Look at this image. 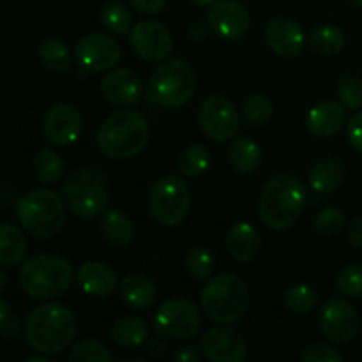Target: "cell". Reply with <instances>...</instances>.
<instances>
[{"label":"cell","mask_w":362,"mask_h":362,"mask_svg":"<svg viewBox=\"0 0 362 362\" xmlns=\"http://www.w3.org/2000/svg\"><path fill=\"white\" fill-rule=\"evenodd\" d=\"M78 332V320L69 308L49 303L34 308L25 320L28 345L45 356H59L69 349Z\"/></svg>","instance_id":"1"},{"label":"cell","mask_w":362,"mask_h":362,"mask_svg":"<svg viewBox=\"0 0 362 362\" xmlns=\"http://www.w3.org/2000/svg\"><path fill=\"white\" fill-rule=\"evenodd\" d=\"M308 204L306 184L296 175H274L264 186L258 214L271 230H288L296 225Z\"/></svg>","instance_id":"2"},{"label":"cell","mask_w":362,"mask_h":362,"mask_svg":"<svg viewBox=\"0 0 362 362\" xmlns=\"http://www.w3.org/2000/svg\"><path fill=\"white\" fill-rule=\"evenodd\" d=\"M148 124L136 110L119 108L110 113L98 131V145L112 159L140 154L148 141Z\"/></svg>","instance_id":"3"},{"label":"cell","mask_w":362,"mask_h":362,"mask_svg":"<svg viewBox=\"0 0 362 362\" xmlns=\"http://www.w3.org/2000/svg\"><path fill=\"white\" fill-rule=\"evenodd\" d=\"M73 283V267L57 255H35L20 271V285L28 297L53 300L62 297Z\"/></svg>","instance_id":"4"},{"label":"cell","mask_w":362,"mask_h":362,"mask_svg":"<svg viewBox=\"0 0 362 362\" xmlns=\"http://www.w3.org/2000/svg\"><path fill=\"white\" fill-rule=\"evenodd\" d=\"M200 304L216 324H237L250 308V288L239 276L225 272L209 279L200 293Z\"/></svg>","instance_id":"5"},{"label":"cell","mask_w":362,"mask_h":362,"mask_svg":"<svg viewBox=\"0 0 362 362\" xmlns=\"http://www.w3.org/2000/svg\"><path fill=\"white\" fill-rule=\"evenodd\" d=\"M18 219L28 235L52 239L66 225V204L49 189H34L18 204Z\"/></svg>","instance_id":"6"},{"label":"cell","mask_w":362,"mask_h":362,"mask_svg":"<svg viewBox=\"0 0 362 362\" xmlns=\"http://www.w3.org/2000/svg\"><path fill=\"white\" fill-rule=\"evenodd\" d=\"M197 90V74L182 59L163 60L152 73L147 95L152 103L166 108H180L191 101Z\"/></svg>","instance_id":"7"},{"label":"cell","mask_w":362,"mask_h":362,"mask_svg":"<svg viewBox=\"0 0 362 362\" xmlns=\"http://www.w3.org/2000/svg\"><path fill=\"white\" fill-rule=\"evenodd\" d=\"M64 200L78 218L94 219L101 216L110 205L105 175L92 166L71 172L64 182Z\"/></svg>","instance_id":"8"},{"label":"cell","mask_w":362,"mask_h":362,"mask_svg":"<svg viewBox=\"0 0 362 362\" xmlns=\"http://www.w3.org/2000/svg\"><path fill=\"white\" fill-rule=\"evenodd\" d=\"M189 209L191 191L182 177H161L148 191V212L159 225H182L189 214Z\"/></svg>","instance_id":"9"},{"label":"cell","mask_w":362,"mask_h":362,"mask_svg":"<svg viewBox=\"0 0 362 362\" xmlns=\"http://www.w3.org/2000/svg\"><path fill=\"white\" fill-rule=\"evenodd\" d=\"M202 317L191 300L173 297L165 300L154 315V329L159 336L173 341L189 339L200 331Z\"/></svg>","instance_id":"10"},{"label":"cell","mask_w":362,"mask_h":362,"mask_svg":"<svg viewBox=\"0 0 362 362\" xmlns=\"http://www.w3.org/2000/svg\"><path fill=\"white\" fill-rule=\"evenodd\" d=\"M198 124L214 141L233 140L240 129L239 112L228 98L221 94L209 95L198 108Z\"/></svg>","instance_id":"11"},{"label":"cell","mask_w":362,"mask_h":362,"mask_svg":"<svg viewBox=\"0 0 362 362\" xmlns=\"http://www.w3.org/2000/svg\"><path fill=\"white\" fill-rule=\"evenodd\" d=\"M122 55L120 45L106 34H88L78 41L74 59L81 74H98L117 66Z\"/></svg>","instance_id":"12"},{"label":"cell","mask_w":362,"mask_h":362,"mask_svg":"<svg viewBox=\"0 0 362 362\" xmlns=\"http://www.w3.org/2000/svg\"><path fill=\"white\" fill-rule=\"evenodd\" d=\"M318 324L329 341L345 345L359 332L361 318L356 308L343 299H331L320 308Z\"/></svg>","instance_id":"13"},{"label":"cell","mask_w":362,"mask_h":362,"mask_svg":"<svg viewBox=\"0 0 362 362\" xmlns=\"http://www.w3.org/2000/svg\"><path fill=\"white\" fill-rule=\"evenodd\" d=\"M133 52L147 62H163L173 49V37L159 21L144 20L129 30Z\"/></svg>","instance_id":"14"},{"label":"cell","mask_w":362,"mask_h":362,"mask_svg":"<svg viewBox=\"0 0 362 362\" xmlns=\"http://www.w3.org/2000/svg\"><path fill=\"white\" fill-rule=\"evenodd\" d=\"M202 354L212 362H244L247 359V343L235 329L212 327L204 334L200 343Z\"/></svg>","instance_id":"15"},{"label":"cell","mask_w":362,"mask_h":362,"mask_svg":"<svg viewBox=\"0 0 362 362\" xmlns=\"http://www.w3.org/2000/svg\"><path fill=\"white\" fill-rule=\"evenodd\" d=\"M83 120L78 108L69 103H57L42 120V133L46 140L59 147H67L80 138Z\"/></svg>","instance_id":"16"},{"label":"cell","mask_w":362,"mask_h":362,"mask_svg":"<svg viewBox=\"0 0 362 362\" xmlns=\"http://www.w3.org/2000/svg\"><path fill=\"white\" fill-rule=\"evenodd\" d=\"M207 21L214 34L228 41L244 37L251 25L250 13L237 0H216L209 9Z\"/></svg>","instance_id":"17"},{"label":"cell","mask_w":362,"mask_h":362,"mask_svg":"<svg viewBox=\"0 0 362 362\" xmlns=\"http://www.w3.org/2000/svg\"><path fill=\"white\" fill-rule=\"evenodd\" d=\"M265 41L278 55L297 57L306 46V34L296 20L278 16L265 27Z\"/></svg>","instance_id":"18"},{"label":"cell","mask_w":362,"mask_h":362,"mask_svg":"<svg viewBox=\"0 0 362 362\" xmlns=\"http://www.w3.org/2000/svg\"><path fill=\"white\" fill-rule=\"evenodd\" d=\"M101 92L112 105L127 108L141 101L144 85L133 71L113 69L101 80Z\"/></svg>","instance_id":"19"},{"label":"cell","mask_w":362,"mask_h":362,"mask_svg":"<svg viewBox=\"0 0 362 362\" xmlns=\"http://www.w3.org/2000/svg\"><path fill=\"white\" fill-rule=\"evenodd\" d=\"M346 122V113L343 103L322 101L310 110L306 117V127L311 134L318 138H331L341 131Z\"/></svg>","instance_id":"20"},{"label":"cell","mask_w":362,"mask_h":362,"mask_svg":"<svg viewBox=\"0 0 362 362\" xmlns=\"http://www.w3.org/2000/svg\"><path fill=\"white\" fill-rule=\"evenodd\" d=\"M78 285L90 297L112 296L117 286V274L105 262H87L78 269Z\"/></svg>","instance_id":"21"},{"label":"cell","mask_w":362,"mask_h":362,"mask_svg":"<svg viewBox=\"0 0 362 362\" xmlns=\"http://www.w3.org/2000/svg\"><path fill=\"white\" fill-rule=\"evenodd\" d=\"M225 247L235 260L251 262L262 247L260 233L250 223H235L226 233Z\"/></svg>","instance_id":"22"},{"label":"cell","mask_w":362,"mask_h":362,"mask_svg":"<svg viewBox=\"0 0 362 362\" xmlns=\"http://www.w3.org/2000/svg\"><path fill=\"white\" fill-rule=\"evenodd\" d=\"M119 293L120 299L133 310H147L156 303V297H158L154 281L140 272H131L124 276L122 281L119 283Z\"/></svg>","instance_id":"23"},{"label":"cell","mask_w":362,"mask_h":362,"mask_svg":"<svg viewBox=\"0 0 362 362\" xmlns=\"http://www.w3.org/2000/svg\"><path fill=\"white\" fill-rule=\"evenodd\" d=\"M226 158L232 168L239 173H251L258 170L264 159L260 145L246 136L233 138L232 144L226 148Z\"/></svg>","instance_id":"24"},{"label":"cell","mask_w":362,"mask_h":362,"mask_svg":"<svg viewBox=\"0 0 362 362\" xmlns=\"http://www.w3.org/2000/svg\"><path fill=\"white\" fill-rule=\"evenodd\" d=\"M27 239L16 225L0 223V265L14 267L27 255Z\"/></svg>","instance_id":"25"},{"label":"cell","mask_w":362,"mask_h":362,"mask_svg":"<svg viewBox=\"0 0 362 362\" xmlns=\"http://www.w3.org/2000/svg\"><path fill=\"white\" fill-rule=\"evenodd\" d=\"M101 233L105 235L106 243L112 244L115 247H124L131 244V240L136 235V228H134L133 221L127 218L126 214L119 211H108L106 209L103 212L101 219Z\"/></svg>","instance_id":"26"},{"label":"cell","mask_w":362,"mask_h":362,"mask_svg":"<svg viewBox=\"0 0 362 362\" xmlns=\"http://www.w3.org/2000/svg\"><path fill=\"white\" fill-rule=\"evenodd\" d=\"M343 179H345V168L334 158L322 159L308 173L311 189L317 193H331L343 182Z\"/></svg>","instance_id":"27"},{"label":"cell","mask_w":362,"mask_h":362,"mask_svg":"<svg viewBox=\"0 0 362 362\" xmlns=\"http://www.w3.org/2000/svg\"><path fill=\"white\" fill-rule=\"evenodd\" d=\"M148 334L151 329L144 320L136 317H122L112 325L110 338L122 349H136L148 338Z\"/></svg>","instance_id":"28"},{"label":"cell","mask_w":362,"mask_h":362,"mask_svg":"<svg viewBox=\"0 0 362 362\" xmlns=\"http://www.w3.org/2000/svg\"><path fill=\"white\" fill-rule=\"evenodd\" d=\"M39 59L53 73H66L71 67L69 46L57 37H48L39 45Z\"/></svg>","instance_id":"29"},{"label":"cell","mask_w":362,"mask_h":362,"mask_svg":"<svg viewBox=\"0 0 362 362\" xmlns=\"http://www.w3.org/2000/svg\"><path fill=\"white\" fill-rule=\"evenodd\" d=\"M311 46L322 55H338L345 48V35L334 25H318L311 30Z\"/></svg>","instance_id":"30"},{"label":"cell","mask_w":362,"mask_h":362,"mask_svg":"<svg viewBox=\"0 0 362 362\" xmlns=\"http://www.w3.org/2000/svg\"><path fill=\"white\" fill-rule=\"evenodd\" d=\"M209 165H211V152L204 144L187 145L179 156V168L187 179H193V177L204 173Z\"/></svg>","instance_id":"31"},{"label":"cell","mask_w":362,"mask_h":362,"mask_svg":"<svg viewBox=\"0 0 362 362\" xmlns=\"http://www.w3.org/2000/svg\"><path fill=\"white\" fill-rule=\"evenodd\" d=\"M34 172L37 179L45 184H53L62 177L64 161L55 151L41 148L34 156Z\"/></svg>","instance_id":"32"},{"label":"cell","mask_w":362,"mask_h":362,"mask_svg":"<svg viewBox=\"0 0 362 362\" xmlns=\"http://www.w3.org/2000/svg\"><path fill=\"white\" fill-rule=\"evenodd\" d=\"M101 23L113 34H126L131 27V11L120 0H110L101 9Z\"/></svg>","instance_id":"33"},{"label":"cell","mask_w":362,"mask_h":362,"mask_svg":"<svg viewBox=\"0 0 362 362\" xmlns=\"http://www.w3.org/2000/svg\"><path fill=\"white\" fill-rule=\"evenodd\" d=\"M318 293L308 285H293L285 293V306L292 313L306 315L318 306Z\"/></svg>","instance_id":"34"},{"label":"cell","mask_w":362,"mask_h":362,"mask_svg":"<svg viewBox=\"0 0 362 362\" xmlns=\"http://www.w3.org/2000/svg\"><path fill=\"white\" fill-rule=\"evenodd\" d=\"M186 269L193 278L202 279V281H207L211 279L212 272H214V255L204 246L193 247V250L187 251L186 255Z\"/></svg>","instance_id":"35"},{"label":"cell","mask_w":362,"mask_h":362,"mask_svg":"<svg viewBox=\"0 0 362 362\" xmlns=\"http://www.w3.org/2000/svg\"><path fill=\"white\" fill-rule=\"evenodd\" d=\"M272 117V103L267 95L253 94L244 101L243 120L250 126H264Z\"/></svg>","instance_id":"36"},{"label":"cell","mask_w":362,"mask_h":362,"mask_svg":"<svg viewBox=\"0 0 362 362\" xmlns=\"http://www.w3.org/2000/svg\"><path fill=\"white\" fill-rule=\"evenodd\" d=\"M71 362H112L113 356L103 343L83 339L69 352Z\"/></svg>","instance_id":"37"},{"label":"cell","mask_w":362,"mask_h":362,"mask_svg":"<svg viewBox=\"0 0 362 362\" xmlns=\"http://www.w3.org/2000/svg\"><path fill=\"white\" fill-rule=\"evenodd\" d=\"M336 288L345 297H362V264H350L336 276Z\"/></svg>","instance_id":"38"},{"label":"cell","mask_w":362,"mask_h":362,"mask_svg":"<svg viewBox=\"0 0 362 362\" xmlns=\"http://www.w3.org/2000/svg\"><path fill=\"white\" fill-rule=\"evenodd\" d=\"M345 214L338 207H327L315 218V232L322 237H336L345 228Z\"/></svg>","instance_id":"39"},{"label":"cell","mask_w":362,"mask_h":362,"mask_svg":"<svg viewBox=\"0 0 362 362\" xmlns=\"http://www.w3.org/2000/svg\"><path fill=\"white\" fill-rule=\"evenodd\" d=\"M338 98L345 108H362V78L352 76V74L343 78L338 85Z\"/></svg>","instance_id":"40"},{"label":"cell","mask_w":362,"mask_h":362,"mask_svg":"<svg viewBox=\"0 0 362 362\" xmlns=\"http://www.w3.org/2000/svg\"><path fill=\"white\" fill-rule=\"evenodd\" d=\"M304 362H341L343 356L331 345L317 343V345L308 346L303 352Z\"/></svg>","instance_id":"41"},{"label":"cell","mask_w":362,"mask_h":362,"mask_svg":"<svg viewBox=\"0 0 362 362\" xmlns=\"http://www.w3.org/2000/svg\"><path fill=\"white\" fill-rule=\"evenodd\" d=\"M346 136L354 148L362 152V112H357L352 119L346 122Z\"/></svg>","instance_id":"42"},{"label":"cell","mask_w":362,"mask_h":362,"mask_svg":"<svg viewBox=\"0 0 362 362\" xmlns=\"http://www.w3.org/2000/svg\"><path fill=\"white\" fill-rule=\"evenodd\" d=\"M166 2L168 0H129L131 6L138 11V13L144 14H156L161 9H165Z\"/></svg>","instance_id":"43"},{"label":"cell","mask_w":362,"mask_h":362,"mask_svg":"<svg viewBox=\"0 0 362 362\" xmlns=\"http://www.w3.org/2000/svg\"><path fill=\"white\" fill-rule=\"evenodd\" d=\"M172 359L175 362H198L200 361V352L194 346H179L175 352L172 354Z\"/></svg>","instance_id":"44"},{"label":"cell","mask_w":362,"mask_h":362,"mask_svg":"<svg viewBox=\"0 0 362 362\" xmlns=\"http://www.w3.org/2000/svg\"><path fill=\"white\" fill-rule=\"evenodd\" d=\"M346 239L352 246H356L357 250H362V214L357 216L352 221V225L349 226V232H346Z\"/></svg>","instance_id":"45"},{"label":"cell","mask_w":362,"mask_h":362,"mask_svg":"<svg viewBox=\"0 0 362 362\" xmlns=\"http://www.w3.org/2000/svg\"><path fill=\"white\" fill-rule=\"evenodd\" d=\"M165 349H166L165 338L158 334V338L152 339L151 345H148L147 350H148V356H152V357H161L163 354H165Z\"/></svg>","instance_id":"46"},{"label":"cell","mask_w":362,"mask_h":362,"mask_svg":"<svg viewBox=\"0 0 362 362\" xmlns=\"http://www.w3.org/2000/svg\"><path fill=\"white\" fill-rule=\"evenodd\" d=\"M11 320H13V311H11L9 303L0 299V331H2L4 327H7V325L11 324Z\"/></svg>","instance_id":"47"},{"label":"cell","mask_w":362,"mask_h":362,"mask_svg":"<svg viewBox=\"0 0 362 362\" xmlns=\"http://www.w3.org/2000/svg\"><path fill=\"white\" fill-rule=\"evenodd\" d=\"M189 2H193L194 6L205 7V6H212V4H214L216 0H189Z\"/></svg>","instance_id":"48"},{"label":"cell","mask_w":362,"mask_h":362,"mask_svg":"<svg viewBox=\"0 0 362 362\" xmlns=\"http://www.w3.org/2000/svg\"><path fill=\"white\" fill-rule=\"evenodd\" d=\"M6 283H7V276L4 274L2 271H0V292H2V290H4V286H6Z\"/></svg>","instance_id":"49"},{"label":"cell","mask_w":362,"mask_h":362,"mask_svg":"<svg viewBox=\"0 0 362 362\" xmlns=\"http://www.w3.org/2000/svg\"><path fill=\"white\" fill-rule=\"evenodd\" d=\"M28 362H49L48 357H30V359H27Z\"/></svg>","instance_id":"50"},{"label":"cell","mask_w":362,"mask_h":362,"mask_svg":"<svg viewBox=\"0 0 362 362\" xmlns=\"http://www.w3.org/2000/svg\"><path fill=\"white\" fill-rule=\"evenodd\" d=\"M127 361H136V362H144L141 357H122V362H127Z\"/></svg>","instance_id":"51"},{"label":"cell","mask_w":362,"mask_h":362,"mask_svg":"<svg viewBox=\"0 0 362 362\" xmlns=\"http://www.w3.org/2000/svg\"><path fill=\"white\" fill-rule=\"evenodd\" d=\"M350 2H352L356 7H361L362 9V0H350Z\"/></svg>","instance_id":"52"}]
</instances>
